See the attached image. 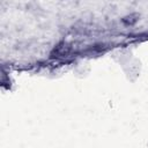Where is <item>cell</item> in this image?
<instances>
[{"label": "cell", "instance_id": "6da1fadb", "mask_svg": "<svg viewBox=\"0 0 148 148\" xmlns=\"http://www.w3.org/2000/svg\"><path fill=\"white\" fill-rule=\"evenodd\" d=\"M72 51V45L67 42H60L58 43L53 50L51 51L50 53V57L51 58H56V59H59V58H64V57H67Z\"/></svg>", "mask_w": 148, "mask_h": 148}, {"label": "cell", "instance_id": "7a4b0ae2", "mask_svg": "<svg viewBox=\"0 0 148 148\" xmlns=\"http://www.w3.org/2000/svg\"><path fill=\"white\" fill-rule=\"evenodd\" d=\"M140 17H141L140 13L134 12V13H130V14H127V15L123 16V17L120 18V22H121V24H123L124 27L131 28V27H134V25L139 22Z\"/></svg>", "mask_w": 148, "mask_h": 148}]
</instances>
